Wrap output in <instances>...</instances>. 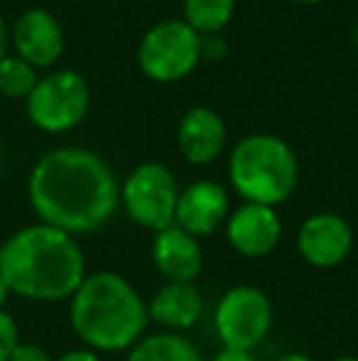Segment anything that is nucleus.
<instances>
[{"label":"nucleus","instance_id":"1","mask_svg":"<svg viewBox=\"0 0 358 361\" xmlns=\"http://www.w3.org/2000/svg\"><path fill=\"white\" fill-rule=\"evenodd\" d=\"M27 197L39 221L79 236L110 221L120 204V185L94 150L57 147L32 167Z\"/></svg>","mask_w":358,"mask_h":361},{"label":"nucleus","instance_id":"2","mask_svg":"<svg viewBox=\"0 0 358 361\" xmlns=\"http://www.w3.org/2000/svg\"><path fill=\"white\" fill-rule=\"evenodd\" d=\"M0 278L10 293L37 302L69 300L87 278L77 236L49 224H30L0 246Z\"/></svg>","mask_w":358,"mask_h":361},{"label":"nucleus","instance_id":"3","mask_svg":"<svg viewBox=\"0 0 358 361\" xmlns=\"http://www.w3.org/2000/svg\"><path fill=\"white\" fill-rule=\"evenodd\" d=\"M69 322L87 349L125 352L145 337L150 314L148 302L128 278L113 271H98L84 278L69 298Z\"/></svg>","mask_w":358,"mask_h":361},{"label":"nucleus","instance_id":"4","mask_svg":"<svg viewBox=\"0 0 358 361\" xmlns=\"http://www.w3.org/2000/svg\"><path fill=\"white\" fill-rule=\"evenodd\" d=\"M229 180L248 204L277 207L292 197L300 162L290 145L272 133L238 140L229 157Z\"/></svg>","mask_w":358,"mask_h":361},{"label":"nucleus","instance_id":"5","mask_svg":"<svg viewBox=\"0 0 358 361\" xmlns=\"http://www.w3.org/2000/svg\"><path fill=\"white\" fill-rule=\"evenodd\" d=\"M275 319L270 298L255 286H234L221 295L214 327L224 349L250 352L268 339Z\"/></svg>","mask_w":358,"mask_h":361},{"label":"nucleus","instance_id":"6","mask_svg":"<svg viewBox=\"0 0 358 361\" xmlns=\"http://www.w3.org/2000/svg\"><path fill=\"white\" fill-rule=\"evenodd\" d=\"M201 62V37L184 20H162L143 35L138 47L140 72L158 84L184 79Z\"/></svg>","mask_w":358,"mask_h":361},{"label":"nucleus","instance_id":"7","mask_svg":"<svg viewBox=\"0 0 358 361\" xmlns=\"http://www.w3.org/2000/svg\"><path fill=\"white\" fill-rule=\"evenodd\" d=\"M89 81L74 69H59L37 79L27 96V118L44 133H67L89 114Z\"/></svg>","mask_w":358,"mask_h":361},{"label":"nucleus","instance_id":"8","mask_svg":"<svg viewBox=\"0 0 358 361\" xmlns=\"http://www.w3.org/2000/svg\"><path fill=\"white\" fill-rule=\"evenodd\" d=\"M179 200L177 177L162 162L138 165L120 187V204L138 226L162 231L174 224V209Z\"/></svg>","mask_w":358,"mask_h":361},{"label":"nucleus","instance_id":"9","mask_svg":"<svg viewBox=\"0 0 358 361\" xmlns=\"http://www.w3.org/2000/svg\"><path fill=\"white\" fill-rule=\"evenodd\" d=\"M354 248V228L341 214L317 212L302 221L297 231V251L312 268L329 271L349 258Z\"/></svg>","mask_w":358,"mask_h":361},{"label":"nucleus","instance_id":"10","mask_svg":"<svg viewBox=\"0 0 358 361\" xmlns=\"http://www.w3.org/2000/svg\"><path fill=\"white\" fill-rule=\"evenodd\" d=\"M229 192L216 180H196L179 190L174 226L184 228L194 238L211 236L229 219Z\"/></svg>","mask_w":358,"mask_h":361},{"label":"nucleus","instance_id":"11","mask_svg":"<svg viewBox=\"0 0 358 361\" xmlns=\"http://www.w3.org/2000/svg\"><path fill=\"white\" fill-rule=\"evenodd\" d=\"M226 238L243 258H265L282 238V221L275 207L241 204L226 219Z\"/></svg>","mask_w":358,"mask_h":361},{"label":"nucleus","instance_id":"12","mask_svg":"<svg viewBox=\"0 0 358 361\" xmlns=\"http://www.w3.org/2000/svg\"><path fill=\"white\" fill-rule=\"evenodd\" d=\"M13 47L20 59L37 67H52L64 52V32L59 20L49 10L30 8L15 23L13 32Z\"/></svg>","mask_w":358,"mask_h":361},{"label":"nucleus","instance_id":"13","mask_svg":"<svg viewBox=\"0 0 358 361\" xmlns=\"http://www.w3.org/2000/svg\"><path fill=\"white\" fill-rule=\"evenodd\" d=\"M153 263L167 283H194L204 271V248L199 238L172 224L155 233Z\"/></svg>","mask_w":358,"mask_h":361},{"label":"nucleus","instance_id":"14","mask_svg":"<svg viewBox=\"0 0 358 361\" xmlns=\"http://www.w3.org/2000/svg\"><path fill=\"white\" fill-rule=\"evenodd\" d=\"M179 152L191 165H211L226 147V123L209 106H194L179 121Z\"/></svg>","mask_w":358,"mask_h":361},{"label":"nucleus","instance_id":"15","mask_svg":"<svg viewBox=\"0 0 358 361\" xmlns=\"http://www.w3.org/2000/svg\"><path fill=\"white\" fill-rule=\"evenodd\" d=\"M148 314L170 332L191 329L204 314V295L194 283H165L148 300Z\"/></svg>","mask_w":358,"mask_h":361},{"label":"nucleus","instance_id":"16","mask_svg":"<svg viewBox=\"0 0 358 361\" xmlns=\"http://www.w3.org/2000/svg\"><path fill=\"white\" fill-rule=\"evenodd\" d=\"M125 361H204L191 339L177 332H158L143 337L128 349Z\"/></svg>","mask_w":358,"mask_h":361},{"label":"nucleus","instance_id":"17","mask_svg":"<svg viewBox=\"0 0 358 361\" xmlns=\"http://www.w3.org/2000/svg\"><path fill=\"white\" fill-rule=\"evenodd\" d=\"M181 10H184L181 20L199 37H206V35H219L234 20L236 0H184Z\"/></svg>","mask_w":358,"mask_h":361},{"label":"nucleus","instance_id":"18","mask_svg":"<svg viewBox=\"0 0 358 361\" xmlns=\"http://www.w3.org/2000/svg\"><path fill=\"white\" fill-rule=\"evenodd\" d=\"M34 84H37V74L32 64L20 59L18 54L15 57L8 54L0 59V94H5L8 99H27Z\"/></svg>","mask_w":358,"mask_h":361},{"label":"nucleus","instance_id":"19","mask_svg":"<svg viewBox=\"0 0 358 361\" xmlns=\"http://www.w3.org/2000/svg\"><path fill=\"white\" fill-rule=\"evenodd\" d=\"M20 344V329L13 314L0 310V361H10L13 352Z\"/></svg>","mask_w":358,"mask_h":361},{"label":"nucleus","instance_id":"20","mask_svg":"<svg viewBox=\"0 0 358 361\" xmlns=\"http://www.w3.org/2000/svg\"><path fill=\"white\" fill-rule=\"evenodd\" d=\"M10 361H54V359H52V354L44 347H39V344L20 342L18 349L13 352V357H10Z\"/></svg>","mask_w":358,"mask_h":361},{"label":"nucleus","instance_id":"21","mask_svg":"<svg viewBox=\"0 0 358 361\" xmlns=\"http://www.w3.org/2000/svg\"><path fill=\"white\" fill-rule=\"evenodd\" d=\"M54 361H103L98 357V352H94V349H69V352H64L62 357H57Z\"/></svg>","mask_w":358,"mask_h":361},{"label":"nucleus","instance_id":"22","mask_svg":"<svg viewBox=\"0 0 358 361\" xmlns=\"http://www.w3.org/2000/svg\"><path fill=\"white\" fill-rule=\"evenodd\" d=\"M209 361H258L250 352H234V349H221L214 359Z\"/></svg>","mask_w":358,"mask_h":361},{"label":"nucleus","instance_id":"23","mask_svg":"<svg viewBox=\"0 0 358 361\" xmlns=\"http://www.w3.org/2000/svg\"><path fill=\"white\" fill-rule=\"evenodd\" d=\"M8 44H10V32H8V25L5 20L0 18V59L8 57Z\"/></svg>","mask_w":358,"mask_h":361},{"label":"nucleus","instance_id":"24","mask_svg":"<svg viewBox=\"0 0 358 361\" xmlns=\"http://www.w3.org/2000/svg\"><path fill=\"white\" fill-rule=\"evenodd\" d=\"M275 361H314V359H309L307 354H302V352H287V354H280Z\"/></svg>","mask_w":358,"mask_h":361},{"label":"nucleus","instance_id":"25","mask_svg":"<svg viewBox=\"0 0 358 361\" xmlns=\"http://www.w3.org/2000/svg\"><path fill=\"white\" fill-rule=\"evenodd\" d=\"M10 288H8V283L3 281V278H0V310L5 307V302H8V298H10Z\"/></svg>","mask_w":358,"mask_h":361},{"label":"nucleus","instance_id":"26","mask_svg":"<svg viewBox=\"0 0 358 361\" xmlns=\"http://www.w3.org/2000/svg\"><path fill=\"white\" fill-rule=\"evenodd\" d=\"M331 361H358V357H354V354H341V357H336Z\"/></svg>","mask_w":358,"mask_h":361},{"label":"nucleus","instance_id":"27","mask_svg":"<svg viewBox=\"0 0 358 361\" xmlns=\"http://www.w3.org/2000/svg\"><path fill=\"white\" fill-rule=\"evenodd\" d=\"M292 3H300V5H317V3H321V0H292Z\"/></svg>","mask_w":358,"mask_h":361},{"label":"nucleus","instance_id":"28","mask_svg":"<svg viewBox=\"0 0 358 361\" xmlns=\"http://www.w3.org/2000/svg\"><path fill=\"white\" fill-rule=\"evenodd\" d=\"M354 44H356V49H358V25H356V30H354Z\"/></svg>","mask_w":358,"mask_h":361}]
</instances>
